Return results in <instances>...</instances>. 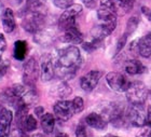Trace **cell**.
Returning <instances> with one entry per match:
<instances>
[{
    "label": "cell",
    "instance_id": "obj_17",
    "mask_svg": "<svg viewBox=\"0 0 151 137\" xmlns=\"http://www.w3.org/2000/svg\"><path fill=\"white\" fill-rule=\"evenodd\" d=\"M137 52L142 57L151 56V34L146 35L137 40Z\"/></svg>",
    "mask_w": 151,
    "mask_h": 137
},
{
    "label": "cell",
    "instance_id": "obj_15",
    "mask_svg": "<svg viewBox=\"0 0 151 137\" xmlns=\"http://www.w3.org/2000/svg\"><path fill=\"white\" fill-rule=\"evenodd\" d=\"M85 122L88 126L95 128V130H104L107 125V120L99 113L92 112L85 117Z\"/></svg>",
    "mask_w": 151,
    "mask_h": 137
},
{
    "label": "cell",
    "instance_id": "obj_31",
    "mask_svg": "<svg viewBox=\"0 0 151 137\" xmlns=\"http://www.w3.org/2000/svg\"><path fill=\"white\" fill-rule=\"evenodd\" d=\"M6 50V39L2 34H0V54L4 53Z\"/></svg>",
    "mask_w": 151,
    "mask_h": 137
},
{
    "label": "cell",
    "instance_id": "obj_33",
    "mask_svg": "<svg viewBox=\"0 0 151 137\" xmlns=\"http://www.w3.org/2000/svg\"><path fill=\"white\" fill-rule=\"evenodd\" d=\"M44 110H43V107H41V106H38L35 108V113L37 115V117H42V115L44 113Z\"/></svg>",
    "mask_w": 151,
    "mask_h": 137
},
{
    "label": "cell",
    "instance_id": "obj_27",
    "mask_svg": "<svg viewBox=\"0 0 151 137\" xmlns=\"http://www.w3.org/2000/svg\"><path fill=\"white\" fill-rule=\"evenodd\" d=\"M86 122L85 121H81L77 126V130H76V135L78 137H82V136H86L88 133H86Z\"/></svg>",
    "mask_w": 151,
    "mask_h": 137
},
{
    "label": "cell",
    "instance_id": "obj_4",
    "mask_svg": "<svg viewBox=\"0 0 151 137\" xmlns=\"http://www.w3.org/2000/svg\"><path fill=\"white\" fill-rule=\"evenodd\" d=\"M40 77V66L34 57L25 62L23 67V81L26 87H35L38 79Z\"/></svg>",
    "mask_w": 151,
    "mask_h": 137
},
{
    "label": "cell",
    "instance_id": "obj_19",
    "mask_svg": "<svg viewBox=\"0 0 151 137\" xmlns=\"http://www.w3.org/2000/svg\"><path fill=\"white\" fill-rule=\"evenodd\" d=\"M41 128L43 130V132L45 134H51L53 133L54 128H55V118L52 113H43L41 117Z\"/></svg>",
    "mask_w": 151,
    "mask_h": 137
},
{
    "label": "cell",
    "instance_id": "obj_9",
    "mask_svg": "<svg viewBox=\"0 0 151 137\" xmlns=\"http://www.w3.org/2000/svg\"><path fill=\"white\" fill-rule=\"evenodd\" d=\"M106 82L111 90L118 93H125L126 89L129 87V82L125 77L116 71L109 72L106 76Z\"/></svg>",
    "mask_w": 151,
    "mask_h": 137
},
{
    "label": "cell",
    "instance_id": "obj_1",
    "mask_svg": "<svg viewBox=\"0 0 151 137\" xmlns=\"http://www.w3.org/2000/svg\"><path fill=\"white\" fill-rule=\"evenodd\" d=\"M55 66V75L60 79H70L76 75L82 64L80 50L75 45L60 49L53 59Z\"/></svg>",
    "mask_w": 151,
    "mask_h": 137
},
{
    "label": "cell",
    "instance_id": "obj_26",
    "mask_svg": "<svg viewBox=\"0 0 151 137\" xmlns=\"http://www.w3.org/2000/svg\"><path fill=\"white\" fill-rule=\"evenodd\" d=\"M54 4L62 10H66L73 4V0H53Z\"/></svg>",
    "mask_w": 151,
    "mask_h": 137
},
{
    "label": "cell",
    "instance_id": "obj_11",
    "mask_svg": "<svg viewBox=\"0 0 151 137\" xmlns=\"http://www.w3.org/2000/svg\"><path fill=\"white\" fill-rule=\"evenodd\" d=\"M116 26V23L101 22L99 25L95 26L91 30V35H92V37H93V40L96 41V42L103 41L105 38L108 37V36L114 30Z\"/></svg>",
    "mask_w": 151,
    "mask_h": 137
},
{
    "label": "cell",
    "instance_id": "obj_2",
    "mask_svg": "<svg viewBox=\"0 0 151 137\" xmlns=\"http://www.w3.org/2000/svg\"><path fill=\"white\" fill-rule=\"evenodd\" d=\"M44 24H45V13L28 10L23 16V28L30 34H37L38 31L43 29Z\"/></svg>",
    "mask_w": 151,
    "mask_h": 137
},
{
    "label": "cell",
    "instance_id": "obj_22",
    "mask_svg": "<svg viewBox=\"0 0 151 137\" xmlns=\"http://www.w3.org/2000/svg\"><path fill=\"white\" fill-rule=\"evenodd\" d=\"M35 35V41L42 45H49L55 38L53 32H51L50 30H43V29H41Z\"/></svg>",
    "mask_w": 151,
    "mask_h": 137
},
{
    "label": "cell",
    "instance_id": "obj_8",
    "mask_svg": "<svg viewBox=\"0 0 151 137\" xmlns=\"http://www.w3.org/2000/svg\"><path fill=\"white\" fill-rule=\"evenodd\" d=\"M127 119L133 126L142 128L147 120V113L144 110L142 104H132L127 109Z\"/></svg>",
    "mask_w": 151,
    "mask_h": 137
},
{
    "label": "cell",
    "instance_id": "obj_24",
    "mask_svg": "<svg viewBox=\"0 0 151 137\" xmlns=\"http://www.w3.org/2000/svg\"><path fill=\"white\" fill-rule=\"evenodd\" d=\"M57 94H58V96L60 98H65V97L69 96L71 94V89H70V87L68 85L67 82L63 81L57 87Z\"/></svg>",
    "mask_w": 151,
    "mask_h": 137
},
{
    "label": "cell",
    "instance_id": "obj_29",
    "mask_svg": "<svg viewBox=\"0 0 151 137\" xmlns=\"http://www.w3.org/2000/svg\"><path fill=\"white\" fill-rule=\"evenodd\" d=\"M127 35H123L122 37L120 38L119 41H118V44H116V54H119L121 51H122V49L124 47H125V43H126V39H127Z\"/></svg>",
    "mask_w": 151,
    "mask_h": 137
},
{
    "label": "cell",
    "instance_id": "obj_32",
    "mask_svg": "<svg viewBox=\"0 0 151 137\" xmlns=\"http://www.w3.org/2000/svg\"><path fill=\"white\" fill-rule=\"evenodd\" d=\"M81 1L85 6H88L90 9H94L97 4V0H81Z\"/></svg>",
    "mask_w": 151,
    "mask_h": 137
},
{
    "label": "cell",
    "instance_id": "obj_12",
    "mask_svg": "<svg viewBox=\"0 0 151 137\" xmlns=\"http://www.w3.org/2000/svg\"><path fill=\"white\" fill-rule=\"evenodd\" d=\"M13 121V113L8 108L0 109V137H6L10 135L11 125Z\"/></svg>",
    "mask_w": 151,
    "mask_h": 137
},
{
    "label": "cell",
    "instance_id": "obj_28",
    "mask_svg": "<svg viewBox=\"0 0 151 137\" xmlns=\"http://www.w3.org/2000/svg\"><path fill=\"white\" fill-rule=\"evenodd\" d=\"M73 103V106H75L76 113H79V112H81L82 110L84 109V100H82L81 97H75Z\"/></svg>",
    "mask_w": 151,
    "mask_h": 137
},
{
    "label": "cell",
    "instance_id": "obj_23",
    "mask_svg": "<svg viewBox=\"0 0 151 137\" xmlns=\"http://www.w3.org/2000/svg\"><path fill=\"white\" fill-rule=\"evenodd\" d=\"M38 100H39V95H38V93L35 90L26 91L25 94L19 98V102L27 107H30L32 105L37 104Z\"/></svg>",
    "mask_w": 151,
    "mask_h": 137
},
{
    "label": "cell",
    "instance_id": "obj_10",
    "mask_svg": "<svg viewBox=\"0 0 151 137\" xmlns=\"http://www.w3.org/2000/svg\"><path fill=\"white\" fill-rule=\"evenodd\" d=\"M103 72L99 70H92L85 74L81 79H80V87L85 92H91L96 87L99 80H101Z\"/></svg>",
    "mask_w": 151,
    "mask_h": 137
},
{
    "label": "cell",
    "instance_id": "obj_20",
    "mask_svg": "<svg viewBox=\"0 0 151 137\" xmlns=\"http://www.w3.org/2000/svg\"><path fill=\"white\" fill-rule=\"evenodd\" d=\"M97 16L98 19L101 22L104 23H116V14L111 10L105 8V6H101L97 11Z\"/></svg>",
    "mask_w": 151,
    "mask_h": 137
},
{
    "label": "cell",
    "instance_id": "obj_14",
    "mask_svg": "<svg viewBox=\"0 0 151 137\" xmlns=\"http://www.w3.org/2000/svg\"><path fill=\"white\" fill-rule=\"evenodd\" d=\"M63 41L67 42V43H73V44H78L81 43L83 41V35L78 28V26H73V27L68 28L67 30L64 31L63 36Z\"/></svg>",
    "mask_w": 151,
    "mask_h": 137
},
{
    "label": "cell",
    "instance_id": "obj_3",
    "mask_svg": "<svg viewBox=\"0 0 151 137\" xmlns=\"http://www.w3.org/2000/svg\"><path fill=\"white\" fill-rule=\"evenodd\" d=\"M125 94L131 104H144L148 96V89L142 82L134 81L129 83Z\"/></svg>",
    "mask_w": 151,
    "mask_h": 137
},
{
    "label": "cell",
    "instance_id": "obj_13",
    "mask_svg": "<svg viewBox=\"0 0 151 137\" xmlns=\"http://www.w3.org/2000/svg\"><path fill=\"white\" fill-rule=\"evenodd\" d=\"M55 76V66L54 61L50 56H47L45 58L41 61L40 64V78L43 82H49L54 78Z\"/></svg>",
    "mask_w": 151,
    "mask_h": 137
},
{
    "label": "cell",
    "instance_id": "obj_5",
    "mask_svg": "<svg viewBox=\"0 0 151 137\" xmlns=\"http://www.w3.org/2000/svg\"><path fill=\"white\" fill-rule=\"evenodd\" d=\"M82 12L81 4H73L69 8H67L60 16L58 19V27L63 31L67 30L68 28L77 25V16Z\"/></svg>",
    "mask_w": 151,
    "mask_h": 137
},
{
    "label": "cell",
    "instance_id": "obj_16",
    "mask_svg": "<svg viewBox=\"0 0 151 137\" xmlns=\"http://www.w3.org/2000/svg\"><path fill=\"white\" fill-rule=\"evenodd\" d=\"M2 26L3 30L6 31V34H11L16 27L14 13H13V11L10 8L4 9V11L2 13Z\"/></svg>",
    "mask_w": 151,
    "mask_h": 137
},
{
    "label": "cell",
    "instance_id": "obj_21",
    "mask_svg": "<svg viewBox=\"0 0 151 137\" xmlns=\"http://www.w3.org/2000/svg\"><path fill=\"white\" fill-rule=\"evenodd\" d=\"M27 50H28L27 42L24 40H17L14 43L13 55H14L15 59H17V61H24V58L26 57V54H27Z\"/></svg>",
    "mask_w": 151,
    "mask_h": 137
},
{
    "label": "cell",
    "instance_id": "obj_35",
    "mask_svg": "<svg viewBox=\"0 0 151 137\" xmlns=\"http://www.w3.org/2000/svg\"><path fill=\"white\" fill-rule=\"evenodd\" d=\"M149 19L151 21V12H150V15H149Z\"/></svg>",
    "mask_w": 151,
    "mask_h": 137
},
{
    "label": "cell",
    "instance_id": "obj_18",
    "mask_svg": "<svg viewBox=\"0 0 151 137\" xmlns=\"http://www.w3.org/2000/svg\"><path fill=\"white\" fill-rule=\"evenodd\" d=\"M124 68L129 75H140V74L146 72V70H147L145 66L137 59H129V61L125 62Z\"/></svg>",
    "mask_w": 151,
    "mask_h": 137
},
{
    "label": "cell",
    "instance_id": "obj_25",
    "mask_svg": "<svg viewBox=\"0 0 151 137\" xmlns=\"http://www.w3.org/2000/svg\"><path fill=\"white\" fill-rule=\"evenodd\" d=\"M138 23H139V19L137 16H133L131 19H129V22H127V25H126V32L125 35L129 36V35H132L134 31H135L136 27L138 26Z\"/></svg>",
    "mask_w": 151,
    "mask_h": 137
},
{
    "label": "cell",
    "instance_id": "obj_30",
    "mask_svg": "<svg viewBox=\"0 0 151 137\" xmlns=\"http://www.w3.org/2000/svg\"><path fill=\"white\" fill-rule=\"evenodd\" d=\"M8 69H9V62H8V61H3L2 64L0 65V79L6 75V71H8Z\"/></svg>",
    "mask_w": 151,
    "mask_h": 137
},
{
    "label": "cell",
    "instance_id": "obj_6",
    "mask_svg": "<svg viewBox=\"0 0 151 137\" xmlns=\"http://www.w3.org/2000/svg\"><path fill=\"white\" fill-rule=\"evenodd\" d=\"M54 115L60 121H68L69 119L73 118V115H76L75 106H73V100H58L55 103L53 107Z\"/></svg>",
    "mask_w": 151,
    "mask_h": 137
},
{
    "label": "cell",
    "instance_id": "obj_7",
    "mask_svg": "<svg viewBox=\"0 0 151 137\" xmlns=\"http://www.w3.org/2000/svg\"><path fill=\"white\" fill-rule=\"evenodd\" d=\"M101 6L111 10L116 15H124L134 6V0H101Z\"/></svg>",
    "mask_w": 151,
    "mask_h": 137
},
{
    "label": "cell",
    "instance_id": "obj_34",
    "mask_svg": "<svg viewBox=\"0 0 151 137\" xmlns=\"http://www.w3.org/2000/svg\"><path fill=\"white\" fill-rule=\"evenodd\" d=\"M3 61H4V59L2 58V54H0V65H1V64H2V62Z\"/></svg>",
    "mask_w": 151,
    "mask_h": 137
}]
</instances>
